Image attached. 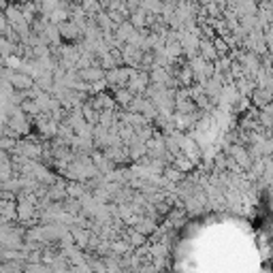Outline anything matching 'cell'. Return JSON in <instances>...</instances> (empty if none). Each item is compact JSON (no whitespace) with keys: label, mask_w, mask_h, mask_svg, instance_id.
Masks as SVG:
<instances>
[{"label":"cell","mask_w":273,"mask_h":273,"mask_svg":"<svg viewBox=\"0 0 273 273\" xmlns=\"http://www.w3.org/2000/svg\"><path fill=\"white\" fill-rule=\"evenodd\" d=\"M58 28H60V34H62L64 43H82L86 38L84 28L79 26L77 22H73V19H66V22L58 24Z\"/></svg>","instance_id":"cell-1"},{"label":"cell","mask_w":273,"mask_h":273,"mask_svg":"<svg viewBox=\"0 0 273 273\" xmlns=\"http://www.w3.org/2000/svg\"><path fill=\"white\" fill-rule=\"evenodd\" d=\"M224 149L228 151V154L237 160V163L244 167L246 171L254 165V158H252V154H250V149H248V145H244V143H226L224 145Z\"/></svg>","instance_id":"cell-2"},{"label":"cell","mask_w":273,"mask_h":273,"mask_svg":"<svg viewBox=\"0 0 273 273\" xmlns=\"http://www.w3.org/2000/svg\"><path fill=\"white\" fill-rule=\"evenodd\" d=\"M105 154H107L111 160H113L118 167H124V165H128V163H133V158H130V149H128V145H124V143H120V145H109V147L105 149Z\"/></svg>","instance_id":"cell-3"},{"label":"cell","mask_w":273,"mask_h":273,"mask_svg":"<svg viewBox=\"0 0 273 273\" xmlns=\"http://www.w3.org/2000/svg\"><path fill=\"white\" fill-rule=\"evenodd\" d=\"M143 49L139 45H130V43H124L122 45V56H124V64L126 66H139L141 60H143Z\"/></svg>","instance_id":"cell-4"},{"label":"cell","mask_w":273,"mask_h":273,"mask_svg":"<svg viewBox=\"0 0 273 273\" xmlns=\"http://www.w3.org/2000/svg\"><path fill=\"white\" fill-rule=\"evenodd\" d=\"M70 230H73V237H75V244L77 248H82V250H88L90 246V239H92V228H86L82 224H70Z\"/></svg>","instance_id":"cell-5"},{"label":"cell","mask_w":273,"mask_h":273,"mask_svg":"<svg viewBox=\"0 0 273 273\" xmlns=\"http://www.w3.org/2000/svg\"><path fill=\"white\" fill-rule=\"evenodd\" d=\"M273 103V92L265 86H258L254 92H252V105L258 107V109H265L267 105Z\"/></svg>","instance_id":"cell-6"},{"label":"cell","mask_w":273,"mask_h":273,"mask_svg":"<svg viewBox=\"0 0 273 273\" xmlns=\"http://www.w3.org/2000/svg\"><path fill=\"white\" fill-rule=\"evenodd\" d=\"M90 103L94 105V109L98 111H105V109H118L120 105L115 103V98L113 94H109V92H100L96 96H90Z\"/></svg>","instance_id":"cell-7"},{"label":"cell","mask_w":273,"mask_h":273,"mask_svg":"<svg viewBox=\"0 0 273 273\" xmlns=\"http://www.w3.org/2000/svg\"><path fill=\"white\" fill-rule=\"evenodd\" d=\"M79 77L84 79V82L88 84H94V82H100V79H105L107 75V70L103 66H88V68H82V70H77Z\"/></svg>","instance_id":"cell-8"},{"label":"cell","mask_w":273,"mask_h":273,"mask_svg":"<svg viewBox=\"0 0 273 273\" xmlns=\"http://www.w3.org/2000/svg\"><path fill=\"white\" fill-rule=\"evenodd\" d=\"M111 94H113V98H115V103L122 107V109H126L130 103H133V98L137 96L133 90H130L128 86H124V88H115V90H111Z\"/></svg>","instance_id":"cell-9"},{"label":"cell","mask_w":273,"mask_h":273,"mask_svg":"<svg viewBox=\"0 0 273 273\" xmlns=\"http://www.w3.org/2000/svg\"><path fill=\"white\" fill-rule=\"evenodd\" d=\"M199 52H201V56H203L205 60H211V62H216V60L220 58L218 49H216V45H214V38H201Z\"/></svg>","instance_id":"cell-10"},{"label":"cell","mask_w":273,"mask_h":273,"mask_svg":"<svg viewBox=\"0 0 273 273\" xmlns=\"http://www.w3.org/2000/svg\"><path fill=\"white\" fill-rule=\"evenodd\" d=\"M128 149H130V158H133V163H139L143 156H147V143L145 141H141L139 137L128 145Z\"/></svg>","instance_id":"cell-11"},{"label":"cell","mask_w":273,"mask_h":273,"mask_svg":"<svg viewBox=\"0 0 273 273\" xmlns=\"http://www.w3.org/2000/svg\"><path fill=\"white\" fill-rule=\"evenodd\" d=\"M175 77L179 79V84H181V86H192V84L197 82L194 68L190 66V62H188V64H184V66H181V68L177 70V75H175Z\"/></svg>","instance_id":"cell-12"},{"label":"cell","mask_w":273,"mask_h":273,"mask_svg":"<svg viewBox=\"0 0 273 273\" xmlns=\"http://www.w3.org/2000/svg\"><path fill=\"white\" fill-rule=\"evenodd\" d=\"M235 86H237V90H239V94H241V96H252V92H254V90L258 88L256 79H250V77H241V79H237Z\"/></svg>","instance_id":"cell-13"},{"label":"cell","mask_w":273,"mask_h":273,"mask_svg":"<svg viewBox=\"0 0 273 273\" xmlns=\"http://www.w3.org/2000/svg\"><path fill=\"white\" fill-rule=\"evenodd\" d=\"M163 175L167 177V179H171V181H175V184H181L190 173H184L181 169H177L175 165H167L165 167V171H163Z\"/></svg>","instance_id":"cell-14"},{"label":"cell","mask_w":273,"mask_h":273,"mask_svg":"<svg viewBox=\"0 0 273 273\" xmlns=\"http://www.w3.org/2000/svg\"><path fill=\"white\" fill-rule=\"evenodd\" d=\"M133 30H135V24L130 22V19H126V22H122V24H120V26L115 28V36H118V41L124 45V43L128 41V36L133 34Z\"/></svg>","instance_id":"cell-15"},{"label":"cell","mask_w":273,"mask_h":273,"mask_svg":"<svg viewBox=\"0 0 273 273\" xmlns=\"http://www.w3.org/2000/svg\"><path fill=\"white\" fill-rule=\"evenodd\" d=\"M96 24L103 28V32H115V28H118V24L111 19V15L107 13V11H100L98 15H96Z\"/></svg>","instance_id":"cell-16"},{"label":"cell","mask_w":273,"mask_h":273,"mask_svg":"<svg viewBox=\"0 0 273 273\" xmlns=\"http://www.w3.org/2000/svg\"><path fill=\"white\" fill-rule=\"evenodd\" d=\"M130 22H133L135 28H139V30H141V28H147V11H145L143 7L137 9V11L130 13Z\"/></svg>","instance_id":"cell-17"},{"label":"cell","mask_w":273,"mask_h":273,"mask_svg":"<svg viewBox=\"0 0 273 273\" xmlns=\"http://www.w3.org/2000/svg\"><path fill=\"white\" fill-rule=\"evenodd\" d=\"M175 111H179V113H192V111H199V107H197V100H194V98L175 100Z\"/></svg>","instance_id":"cell-18"},{"label":"cell","mask_w":273,"mask_h":273,"mask_svg":"<svg viewBox=\"0 0 273 273\" xmlns=\"http://www.w3.org/2000/svg\"><path fill=\"white\" fill-rule=\"evenodd\" d=\"M19 107H22V109H24V113H26V115H30V118H34V115L41 113V107H38L36 98H26Z\"/></svg>","instance_id":"cell-19"},{"label":"cell","mask_w":273,"mask_h":273,"mask_svg":"<svg viewBox=\"0 0 273 273\" xmlns=\"http://www.w3.org/2000/svg\"><path fill=\"white\" fill-rule=\"evenodd\" d=\"M66 19H70V11H68V9L58 7L56 11L49 13V22L56 24V26H58V24H62V22H66Z\"/></svg>","instance_id":"cell-20"},{"label":"cell","mask_w":273,"mask_h":273,"mask_svg":"<svg viewBox=\"0 0 273 273\" xmlns=\"http://www.w3.org/2000/svg\"><path fill=\"white\" fill-rule=\"evenodd\" d=\"M165 52L171 56V58H179V56H184V43L179 41H167V47H165Z\"/></svg>","instance_id":"cell-21"},{"label":"cell","mask_w":273,"mask_h":273,"mask_svg":"<svg viewBox=\"0 0 273 273\" xmlns=\"http://www.w3.org/2000/svg\"><path fill=\"white\" fill-rule=\"evenodd\" d=\"M232 62H235V60H232V56L228 54V56H222V58H218L214 64H216V70H220V73H226V70H230Z\"/></svg>","instance_id":"cell-22"},{"label":"cell","mask_w":273,"mask_h":273,"mask_svg":"<svg viewBox=\"0 0 273 273\" xmlns=\"http://www.w3.org/2000/svg\"><path fill=\"white\" fill-rule=\"evenodd\" d=\"M98 58H100V66H103L105 70H109V68H115V66H118V62H115L113 54H111V49H109V52H105V54H98Z\"/></svg>","instance_id":"cell-23"},{"label":"cell","mask_w":273,"mask_h":273,"mask_svg":"<svg viewBox=\"0 0 273 273\" xmlns=\"http://www.w3.org/2000/svg\"><path fill=\"white\" fill-rule=\"evenodd\" d=\"M214 45H216V49H218L220 58H222V56H228V54H230V45L226 43V38H224V36H220V34H218V36L214 38Z\"/></svg>","instance_id":"cell-24"},{"label":"cell","mask_w":273,"mask_h":273,"mask_svg":"<svg viewBox=\"0 0 273 273\" xmlns=\"http://www.w3.org/2000/svg\"><path fill=\"white\" fill-rule=\"evenodd\" d=\"M241 26H244L248 32L250 30H254V28H260L258 26V15H244L241 17Z\"/></svg>","instance_id":"cell-25"}]
</instances>
